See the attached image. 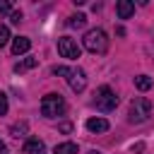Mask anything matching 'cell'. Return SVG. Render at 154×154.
<instances>
[{
  "label": "cell",
  "instance_id": "cell-1",
  "mask_svg": "<svg viewBox=\"0 0 154 154\" xmlns=\"http://www.w3.org/2000/svg\"><path fill=\"white\" fill-rule=\"evenodd\" d=\"M53 75H65L67 77V82H70V89L72 91H84V87H87V75H84V70L82 67H65V65H55L53 67Z\"/></svg>",
  "mask_w": 154,
  "mask_h": 154
},
{
  "label": "cell",
  "instance_id": "cell-2",
  "mask_svg": "<svg viewBox=\"0 0 154 154\" xmlns=\"http://www.w3.org/2000/svg\"><path fill=\"white\" fill-rule=\"evenodd\" d=\"M152 116V101L144 99V96H135L130 101V111H128V120L130 123H144L147 118Z\"/></svg>",
  "mask_w": 154,
  "mask_h": 154
},
{
  "label": "cell",
  "instance_id": "cell-3",
  "mask_svg": "<svg viewBox=\"0 0 154 154\" xmlns=\"http://www.w3.org/2000/svg\"><path fill=\"white\" fill-rule=\"evenodd\" d=\"M82 43H84V48L89 53H106V48H108V38H106L103 29H89L84 34Z\"/></svg>",
  "mask_w": 154,
  "mask_h": 154
},
{
  "label": "cell",
  "instance_id": "cell-4",
  "mask_svg": "<svg viewBox=\"0 0 154 154\" xmlns=\"http://www.w3.org/2000/svg\"><path fill=\"white\" fill-rule=\"evenodd\" d=\"M65 108L67 106H65V99L60 94H46L41 99V113L46 118H58V116L65 113Z\"/></svg>",
  "mask_w": 154,
  "mask_h": 154
},
{
  "label": "cell",
  "instance_id": "cell-5",
  "mask_svg": "<svg viewBox=\"0 0 154 154\" xmlns=\"http://www.w3.org/2000/svg\"><path fill=\"white\" fill-rule=\"evenodd\" d=\"M94 106H96L99 111H103V113L113 111V108L118 106V96H116V91H113L111 87H99L96 94H94Z\"/></svg>",
  "mask_w": 154,
  "mask_h": 154
},
{
  "label": "cell",
  "instance_id": "cell-6",
  "mask_svg": "<svg viewBox=\"0 0 154 154\" xmlns=\"http://www.w3.org/2000/svg\"><path fill=\"white\" fill-rule=\"evenodd\" d=\"M58 53L63 55V58H70V60H75V58H79V46H77V41L75 38H70V36H60L58 38Z\"/></svg>",
  "mask_w": 154,
  "mask_h": 154
},
{
  "label": "cell",
  "instance_id": "cell-7",
  "mask_svg": "<svg viewBox=\"0 0 154 154\" xmlns=\"http://www.w3.org/2000/svg\"><path fill=\"white\" fill-rule=\"evenodd\" d=\"M116 12H118L120 19H128V17L135 14V2H130V0H118V2H116Z\"/></svg>",
  "mask_w": 154,
  "mask_h": 154
},
{
  "label": "cell",
  "instance_id": "cell-8",
  "mask_svg": "<svg viewBox=\"0 0 154 154\" xmlns=\"http://www.w3.org/2000/svg\"><path fill=\"white\" fill-rule=\"evenodd\" d=\"M111 125H108V120L106 118H89L87 120V130L89 132H106Z\"/></svg>",
  "mask_w": 154,
  "mask_h": 154
},
{
  "label": "cell",
  "instance_id": "cell-9",
  "mask_svg": "<svg viewBox=\"0 0 154 154\" xmlns=\"http://www.w3.org/2000/svg\"><path fill=\"white\" fill-rule=\"evenodd\" d=\"M31 48V41L26 38V36H17L14 41H12V53L14 55H22V53H26Z\"/></svg>",
  "mask_w": 154,
  "mask_h": 154
},
{
  "label": "cell",
  "instance_id": "cell-10",
  "mask_svg": "<svg viewBox=\"0 0 154 154\" xmlns=\"http://www.w3.org/2000/svg\"><path fill=\"white\" fill-rule=\"evenodd\" d=\"M41 149H43V142H41L38 137H31V140H26V142H24L22 154H41Z\"/></svg>",
  "mask_w": 154,
  "mask_h": 154
},
{
  "label": "cell",
  "instance_id": "cell-11",
  "mask_svg": "<svg viewBox=\"0 0 154 154\" xmlns=\"http://www.w3.org/2000/svg\"><path fill=\"white\" fill-rule=\"evenodd\" d=\"M38 65V60L36 58H24V60H19L17 65H14V72L17 75H22V72H26V70H34Z\"/></svg>",
  "mask_w": 154,
  "mask_h": 154
},
{
  "label": "cell",
  "instance_id": "cell-12",
  "mask_svg": "<svg viewBox=\"0 0 154 154\" xmlns=\"http://www.w3.org/2000/svg\"><path fill=\"white\" fill-rule=\"evenodd\" d=\"M53 154H77V144L75 142H63V144L55 147Z\"/></svg>",
  "mask_w": 154,
  "mask_h": 154
},
{
  "label": "cell",
  "instance_id": "cell-13",
  "mask_svg": "<svg viewBox=\"0 0 154 154\" xmlns=\"http://www.w3.org/2000/svg\"><path fill=\"white\" fill-rule=\"evenodd\" d=\"M135 87H137L140 91H147V89L152 87V77H147V75H137V77H135Z\"/></svg>",
  "mask_w": 154,
  "mask_h": 154
},
{
  "label": "cell",
  "instance_id": "cell-14",
  "mask_svg": "<svg viewBox=\"0 0 154 154\" xmlns=\"http://www.w3.org/2000/svg\"><path fill=\"white\" fill-rule=\"evenodd\" d=\"M84 22H87V17H84V14H72V17H67V26H72V29L84 26Z\"/></svg>",
  "mask_w": 154,
  "mask_h": 154
},
{
  "label": "cell",
  "instance_id": "cell-15",
  "mask_svg": "<svg viewBox=\"0 0 154 154\" xmlns=\"http://www.w3.org/2000/svg\"><path fill=\"white\" fill-rule=\"evenodd\" d=\"M7 41H10V29H7L5 24H0V48H2Z\"/></svg>",
  "mask_w": 154,
  "mask_h": 154
},
{
  "label": "cell",
  "instance_id": "cell-16",
  "mask_svg": "<svg viewBox=\"0 0 154 154\" xmlns=\"http://www.w3.org/2000/svg\"><path fill=\"white\" fill-rule=\"evenodd\" d=\"M5 113H7V94L0 91V116H5Z\"/></svg>",
  "mask_w": 154,
  "mask_h": 154
},
{
  "label": "cell",
  "instance_id": "cell-17",
  "mask_svg": "<svg viewBox=\"0 0 154 154\" xmlns=\"http://www.w3.org/2000/svg\"><path fill=\"white\" fill-rule=\"evenodd\" d=\"M24 130H26V123H19V125H12V135H14V137H19V135H22Z\"/></svg>",
  "mask_w": 154,
  "mask_h": 154
},
{
  "label": "cell",
  "instance_id": "cell-18",
  "mask_svg": "<svg viewBox=\"0 0 154 154\" xmlns=\"http://www.w3.org/2000/svg\"><path fill=\"white\" fill-rule=\"evenodd\" d=\"M12 12V5L7 0H0V14H10Z\"/></svg>",
  "mask_w": 154,
  "mask_h": 154
},
{
  "label": "cell",
  "instance_id": "cell-19",
  "mask_svg": "<svg viewBox=\"0 0 154 154\" xmlns=\"http://www.w3.org/2000/svg\"><path fill=\"white\" fill-rule=\"evenodd\" d=\"M10 19H12V24H19V22H22V12H19V10L10 12Z\"/></svg>",
  "mask_w": 154,
  "mask_h": 154
},
{
  "label": "cell",
  "instance_id": "cell-20",
  "mask_svg": "<svg viewBox=\"0 0 154 154\" xmlns=\"http://www.w3.org/2000/svg\"><path fill=\"white\" fill-rule=\"evenodd\" d=\"M60 132H72V123H60Z\"/></svg>",
  "mask_w": 154,
  "mask_h": 154
},
{
  "label": "cell",
  "instance_id": "cell-21",
  "mask_svg": "<svg viewBox=\"0 0 154 154\" xmlns=\"http://www.w3.org/2000/svg\"><path fill=\"white\" fill-rule=\"evenodd\" d=\"M132 152H137V154H140V152H144V142H137V144H132Z\"/></svg>",
  "mask_w": 154,
  "mask_h": 154
},
{
  "label": "cell",
  "instance_id": "cell-22",
  "mask_svg": "<svg viewBox=\"0 0 154 154\" xmlns=\"http://www.w3.org/2000/svg\"><path fill=\"white\" fill-rule=\"evenodd\" d=\"M89 154H101V152H96V149H91V152H89Z\"/></svg>",
  "mask_w": 154,
  "mask_h": 154
},
{
  "label": "cell",
  "instance_id": "cell-23",
  "mask_svg": "<svg viewBox=\"0 0 154 154\" xmlns=\"http://www.w3.org/2000/svg\"><path fill=\"white\" fill-rule=\"evenodd\" d=\"M2 149H5V144H2V142H0V152H2Z\"/></svg>",
  "mask_w": 154,
  "mask_h": 154
},
{
  "label": "cell",
  "instance_id": "cell-24",
  "mask_svg": "<svg viewBox=\"0 0 154 154\" xmlns=\"http://www.w3.org/2000/svg\"><path fill=\"white\" fill-rule=\"evenodd\" d=\"M0 154H7V149H2V152H0Z\"/></svg>",
  "mask_w": 154,
  "mask_h": 154
}]
</instances>
